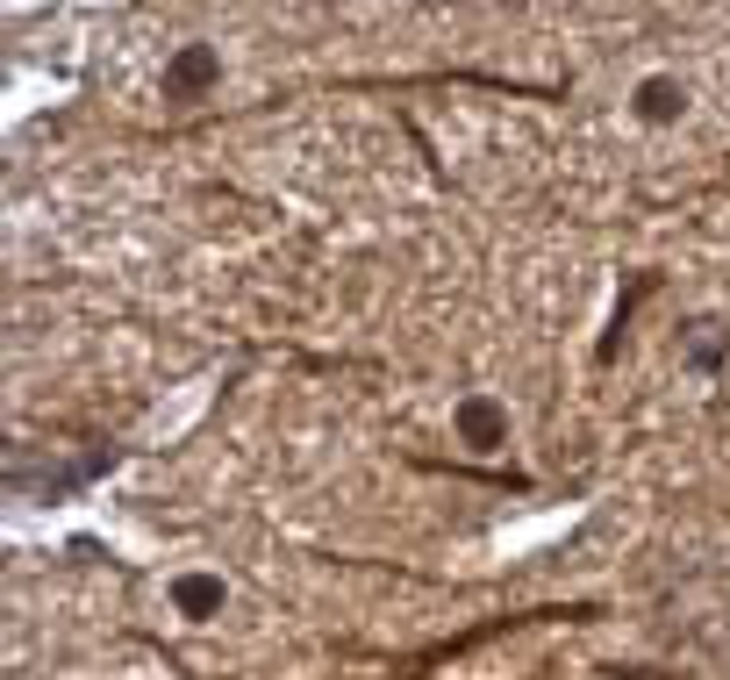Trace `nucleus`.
Masks as SVG:
<instances>
[{
  "label": "nucleus",
  "mask_w": 730,
  "mask_h": 680,
  "mask_svg": "<svg viewBox=\"0 0 730 680\" xmlns=\"http://www.w3.org/2000/svg\"><path fill=\"white\" fill-rule=\"evenodd\" d=\"M208 80H216V51H179V65L165 72L173 94H194V86H208Z\"/></svg>",
  "instance_id": "obj_1"
},
{
  "label": "nucleus",
  "mask_w": 730,
  "mask_h": 680,
  "mask_svg": "<svg viewBox=\"0 0 730 680\" xmlns=\"http://www.w3.org/2000/svg\"><path fill=\"white\" fill-rule=\"evenodd\" d=\"M637 108H645V123H674V115H680V86L674 80H645V86H637Z\"/></svg>",
  "instance_id": "obj_2"
},
{
  "label": "nucleus",
  "mask_w": 730,
  "mask_h": 680,
  "mask_svg": "<svg viewBox=\"0 0 730 680\" xmlns=\"http://www.w3.org/2000/svg\"><path fill=\"white\" fill-rule=\"evenodd\" d=\"M173 595H179V609H187V616H216V609H222V580H201V573H194V580H179Z\"/></svg>",
  "instance_id": "obj_3"
},
{
  "label": "nucleus",
  "mask_w": 730,
  "mask_h": 680,
  "mask_svg": "<svg viewBox=\"0 0 730 680\" xmlns=\"http://www.w3.org/2000/svg\"><path fill=\"white\" fill-rule=\"evenodd\" d=\"M459 430L473 437V444H494V437H501V408L494 401H466L459 408Z\"/></svg>",
  "instance_id": "obj_4"
}]
</instances>
